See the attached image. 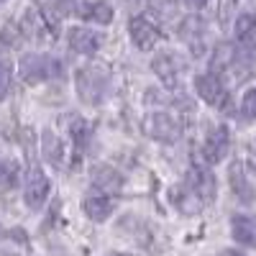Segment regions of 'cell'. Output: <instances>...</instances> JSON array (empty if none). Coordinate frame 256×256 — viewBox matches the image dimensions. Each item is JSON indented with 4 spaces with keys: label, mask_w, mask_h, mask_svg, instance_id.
I'll list each match as a JSON object with an SVG mask.
<instances>
[{
    "label": "cell",
    "mask_w": 256,
    "mask_h": 256,
    "mask_svg": "<svg viewBox=\"0 0 256 256\" xmlns=\"http://www.w3.org/2000/svg\"><path fill=\"white\" fill-rule=\"evenodd\" d=\"M74 90H77L82 102L98 105V102L105 100V95H108V90H110V74L102 67H98V64H88V67L77 70Z\"/></svg>",
    "instance_id": "1"
},
{
    "label": "cell",
    "mask_w": 256,
    "mask_h": 256,
    "mask_svg": "<svg viewBox=\"0 0 256 256\" xmlns=\"http://www.w3.org/2000/svg\"><path fill=\"white\" fill-rule=\"evenodd\" d=\"M82 210L90 220L102 223V220H108L113 216V200L108 195H88L84 202H82Z\"/></svg>",
    "instance_id": "15"
},
{
    "label": "cell",
    "mask_w": 256,
    "mask_h": 256,
    "mask_svg": "<svg viewBox=\"0 0 256 256\" xmlns=\"http://www.w3.org/2000/svg\"><path fill=\"white\" fill-rule=\"evenodd\" d=\"M77 13L88 20H95L100 26H108L113 20V8L110 3H105V0H90V3H82L77 6Z\"/></svg>",
    "instance_id": "17"
},
{
    "label": "cell",
    "mask_w": 256,
    "mask_h": 256,
    "mask_svg": "<svg viewBox=\"0 0 256 256\" xmlns=\"http://www.w3.org/2000/svg\"><path fill=\"white\" fill-rule=\"evenodd\" d=\"M251 169H254V172H256V159H254V162H251Z\"/></svg>",
    "instance_id": "30"
},
{
    "label": "cell",
    "mask_w": 256,
    "mask_h": 256,
    "mask_svg": "<svg viewBox=\"0 0 256 256\" xmlns=\"http://www.w3.org/2000/svg\"><path fill=\"white\" fill-rule=\"evenodd\" d=\"M256 70V41L254 38H238L233 44V67L230 72L238 80H246Z\"/></svg>",
    "instance_id": "8"
},
{
    "label": "cell",
    "mask_w": 256,
    "mask_h": 256,
    "mask_svg": "<svg viewBox=\"0 0 256 256\" xmlns=\"http://www.w3.org/2000/svg\"><path fill=\"white\" fill-rule=\"evenodd\" d=\"M230 67H233V44H226L223 41V44L216 46V52L210 56V72L223 77L226 72H230Z\"/></svg>",
    "instance_id": "20"
},
{
    "label": "cell",
    "mask_w": 256,
    "mask_h": 256,
    "mask_svg": "<svg viewBox=\"0 0 256 256\" xmlns=\"http://www.w3.org/2000/svg\"><path fill=\"white\" fill-rule=\"evenodd\" d=\"M230 148V134L226 126H212L205 141H202V162L205 164H218L220 159H226Z\"/></svg>",
    "instance_id": "6"
},
{
    "label": "cell",
    "mask_w": 256,
    "mask_h": 256,
    "mask_svg": "<svg viewBox=\"0 0 256 256\" xmlns=\"http://www.w3.org/2000/svg\"><path fill=\"white\" fill-rule=\"evenodd\" d=\"M180 36L192 49V54H202L205 52V36H208V24L202 20V16H187L180 24Z\"/></svg>",
    "instance_id": "10"
},
{
    "label": "cell",
    "mask_w": 256,
    "mask_h": 256,
    "mask_svg": "<svg viewBox=\"0 0 256 256\" xmlns=\"http://www.w3.org/2000/svg\"><path fill=\"white\" fill-rule=\"evenodd\" d=\"M128 31H131L134 44L138 49H144V52L154 49L156 41H159V28L148 18H144V16H134L131 20H128Z\"/></svg>",
    "instance_id": "11"
},
{
    "label": "cell",
    "mask_w": 256,
    "mask_h": 256,
    "mask_svg": "<svg viewBox=\"0 0 256 256\" xmlns=\"http://www.w3.org/2000/svg\"><path fill=\"white\" fill-rule=\"evenodd\" d=\"M41 154H44V159L52 164V166H62L64 164V146L62 141L54 136V131H46L41 134Z\"/></svg>",
    "instance_id": "19"
},
{
    "label": "cell",
    "mask_w": 256,
    "mask_h": 256,
    "mask_svg": "<svg viewBox=\"0 0 256 256\" xmlns=\"http://www.w3.org/2000/svg\"><path fill=\"white\" fill-rule=\"evenodd\" d=\"M0 6H3V0H0Z\"/></svg>",
    "instance_id": "31"
},
{
    "label": "cell",
    "mask_w": 256,
    "mask_h": 256,
    "mask_svg": "<svg viewBox=\"0 0 256 256\" xmlns=\"http://www.w3.org/2000/svg\"><path fill=\"white\" fill-rule=\"evenodd\" d=\"M228 182H230V190H233V195H236L238 202L251 205V202L256 200V190H254V184L248 182L241 162H233V164L228 166Z\"/></svg>",
    "instance_id": "13"
},
{
    "label": "cell",
    "mask_w": 256,
    "mask_h": 256,
    "mask_svg": "<svg viewBox=\"0 0 256 256\" xmlns=\"http://www.w3.org/2000/svg\"><path fill=\"white\" fill-rule=\"evenodd\" d=\"M72 136H74V144H80V146H88V141H90V126L84 123L82 118H77V120H72Z\"/></svg>",
    "instance_id": "25"
},
{
    "label": "cell",
    "mask_w": 256,
    "mask_h": 256,
    "mask_svg": "<svg viewBox=\"0 0 256 256\" xmlns=\"http://www.w3.org/2000/svg\"><path fill=\"white\" fill-rule=\"evenodd\" d=\"M67 44L72 52L77 54H95L102 46V36L92 28H84V26H74L67 34Z\"/></svg>",
    "instance_id": "12"
},
{
    "label": "cell",
    "mask_w": 256,
    "mask_h": 256,
    "mask_svg": "<svg viewBox=\"0 0 256 256\" xmlns=\"http://www.w3.org/2000/svg\"><path fill=\"white\" fill-rule=\"evenodd\" d=\"M13 84V64L10 62H0V100H3Z\"/></svg>",
    "instance_id": "23"
},
{
    "label": "cell",
    "mask_w": 256,
    "mask_h": 256,
    "mask_svg": "<svg viewBox=\"0 0 256 256\" xmlns=\"http://www.w3.org/2000/svg\"><path fill=\"white\" fill-rule=\"evenodd\" d=\"M92 184H95L98 190H105V192H118V190L123 187V177L116 172L113 166L100 164V166L92 169Z\"/></svg>",
    "instance_id": "18"
},
{
    "label": "cell",
    "mask_w": 256,
    "mask_h": 256,
    "mask_svg": "<svg viewBox=\"0 0 256 256\" xmlns=\"http://www.w3.org/2000/svg\"><path fill=\"white\" fill-rule=\"evenodd\" d=\"M141 128L148 138H154L159 144H174L182 136V120L172 113H164V110H154L148 113L141 120Z\"/></svg>",
    "instance_id": "3"
},
{
    "label": "cell",
    "mask_w": 256,
    "mask_h": 256,
    "mask_svg": "<svg viewBox=\"0 0 256 256\" xmlns=\"http://www.w3.org/2000/svg\"><path fill=\"white\" fill-rule=\"evenodd\" d=\"M172 198H174L177 210L184 212V216H195V212H200V210L205 208V202L200 200V195H198V192H192L184 182H182L180 187L172 190Z\"/></svg>",
    "instance_id": "16"
},
{
    "label": "cell",
    "mask_w": 256,
    "mask_h": 256,
    "mask_svg": "<svg viewBox=\"0 0 256 256\" xmlns=\"http://www.w3.org/2000/svg\"><path fill=\"white\" fill-rule=\"evenodd\" d=\"M228 256H244L241 251H228Z\"/></svg>",
    "instance_id": "29"
},
{
    "label": "cell",
    "mask_w": 256,
    "mask_h": 256,
    "mask_svg": "<svg viewBox=\"0 0 256 256\" xmlns=\"http://www.w3.org/2000/svg\"><path fill=\"white\" fill-rule=\"evenodd\" d=\"M152 70L162 77V82L166 88H174L177 84V77L187 70V62L180 56V54H172V52H164L159 56H154L152 62Z\"/></svg>",
    "instance_id": "9"
},
{
    "label": "cell",
    "mask_w": 256,
    "mask_h": 256,
    "mask_svg": "<svg viewBox=\"0 0 256 256\" xmlns=\"http://www.w3.org/2000/svg\"><path fill=\"white\" fill-rule=\"evenodd\" d=\"M254 34H256V13H241L236 18V36L254 38Z\"/></svg>",
    "instance_id": "22"
},
{
    "label": "cell",
    "mask_w": 256,
    "mask_h": 256,
    "mask_svg": "<svg viewBox=\"0 0 256 256\" xmlns=\"http://www.w3.org/2000/svg\"><path fill=\"white\" fill-rule=\"evenodd\" d=\"M184 184H187L192 192H198L200 200H202L205 205L216 200V190H218V184H216V174H212L205 164L190 166V172H187V177H184Z\"/></svg>",
    "instance_id": "5"
},
{
    "label": "cell",
    "mask_w": 256,
    "mask_h": 256,
    "mask_svg": "<svg viewBox=\"0 0 256 256\" xmlns=\"http://www.w3.org/2000/svg\"><path fill=\"white\" fill-rule=\"evenodd\" d=\"M241 108H244V116H248V118H256V88H254V90H248V92L244 95Z\"/></svg>",
    "instance_id": "27"
},
{
    "label": "cell",
    "mask_w": 256,
    "mask_h": 256,
    "mask_svg": "<svg viewBox=\"0 0 256 256\" xmlns=\"http://www.w3.org/2000/svg\"><path fill=\"white\" fill-rule=\"evenodd\" d=\"M24 28L31 38H46V26H44V18H41L36 10H28L26 18H24Z\"/></svg>",
    "instance_id": "21"
},
{
    "label": "cell",
    "mask_w": 256,
    "mask_h": 256,
    "mask_svg": "<svg viewBox=\"0 0 256 256\" xmlns=\"http://www.w3.org/2000/svg\"><path fill=\"white\" fill-rule=\"evenodd\" d=\"M195 90H198V95H200L208 105H212V108H228V102H230L228 84L223 82V77L212 74V72L200 74V77L195 80Z\"/></svg>",
    "instance_id": "4"
},
{
    "label": "cell",
    "mask_w": 256,
    "mask_h": 256,
    "mask_svg": "<svg viewBox=\"0 0 256 256\" xmlns=\"http://www.w3.org/2000/svg\"><path fill=\"white\" fill-rule=\"evenodd\" d=\"M24 198H26V205L31 210H38L41 205L46 202L49 198V180L44 174L41 166H31L28 174H26V182H24Z\"/></svg>",
    "instance_id": "7"
},
{
    "label": "cell",
    "mask_w": 256,
    "mask_h": 256,
    "mask_svg": "<svg viewBox=\"0 0 256 256\" xmlns=\"http://www.w3.org/2000/svg\"><path fill=\"white\" fill-rule=\"evenodd\" d=\"M187 3H190L192 8H202V6L208 3V0H187Z\"/></svg>",
    "instance_id": "28"
},
{
    "label": "cell",
    "mask_w": 256,
    "mask_h": 256,
    "mask_svg": "<svg viewBox=\"0 0 256 256\" xmlns=\"http://www.w3.org/2000/svg\"><path fill=\"white\" fill-rule=\"evenodd\" d=\"M236 3H238V0H220V3H218V20H220V26H228V20L236 16Z\"/></svg>",
    "instance_id": "26"
},
{
    "label": "cell",
    "mask_w": 256,
    "mask_h": 256,
    "mask_svg": "<svg viewBox=\"0 0 256 256\" xmlns=\"http://www.w3.org/2000/svg\"><path fill=\"white\" fill-rule=\"evenodd\" d=\"M230 233H233V241H238L241 246L256 248V218L233 216L230 218Z\"/></svg>",
    "instance_id": "14"
},
{
    "label": "cell",
    "mask_w": 256,
    "mask_h": 256,
    "mask_svg": "<svg viewBox=\"0 0 256 256\" xmlns=\"http://www.w3.org/2000/svg\"><path fill=\"white\" fill-rule=\"evenodd\" d=\"M18 72H20V77H24V82L38 84V82L62 77L64 67H62V62L56 56H52V54H26L18 62Z\"/></svg>",
    "instance_id": "2"
},
{
    "label": "cell",
    "mask_w": 256,
    "mask_h": 256,
    "mask_svg": "<svg viewBox=\"0 0 256 256\" xmlns=\"http://www.w3.org/2000/svg\"><path fill=\"white\" fill-rule=\"evenodd\" d=\"M16 184V166L0 159V192H6Z\"/></svg>",
    "instance_id": "24"
}]
</instances>
